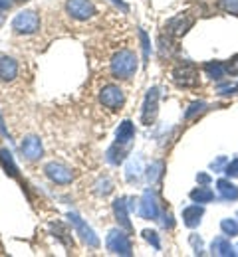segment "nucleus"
Listing matches in <instances>:
<instances>
[{
	"label": "nucleus",
	"instance_id": "f257e3e1",
	"mask_svg": "<svg viewBox=\"0 0 238 257\" xmlns=\"http://www.w3.org/2000/svg\"><path fill=\"white\" fill-rule=\"evenodd\" d=\"M137 71V56L131 50H119L111 58V75L117 79H131Z\"/></svg>",
	"mask_w": 238,
	"mask_h": 257
},
{
	"label": "nucleus",
	"instance_id": "f03ea898",
	"mask_svg": "<svg viewBox=\"0 0 238 257\" xmlns=\"http://www.w3.org/2000/svg\"><path fill=\"white\" fill-rule=\"evenodd\" d=\"M12 30L18 34H36L40 30V18L34 10H22L12 20Z\"/></svg>",
	"mask_w": 238,
	"mask_h": 257
},
{
	"label": "nucleus",
	"instance_id": "7ed1b4c3",
	"mask_svg": "<svg viewBox=\"0 0 238 257\" xmlns=\"http://www.w3.org/2000/svg\"><path fill=\"white\" fill-rule=\"evenodd\" d=\"M105 245H107V249L111 251V253H115V255H131L133 251V247H131V241H129V237L121 231V229H111L109 233H107V239H105Z\"/></svg>",
	"mask_w": 238,
	"mask_h": 257
},
{
	"label": "nucleus",
	"instance_id": "20e7f679",
	"mask_svg": "<svg viewBox=\"0 0 238 257\" xmlns=\"http://www.w3.org/2000/svg\"><path fill=\"white\" fill-rule=\"evenodd\" d=\"M100 103L111 111H119L125 103V93L119 85H113V83L103 85V89L100 91Z\"/></svg>",
	"mask_w": 238,
	"mask_h": 257
},
{
	"label": "nucleus",
	"instance_id": "39448f33",
	"mask_svg": "<svg viewBox=\"0 0 238 257\" xmlns=\"http://www.w3.org/2000/svg\"><path fill=\"white\" fill-rule=\"evenodd\" d=\"M68 220L69 224L73 225V229H75V233L84 239V243H88L90 247H100V237L96 235V231L90 227V225L86 224L75 212H69L68 214Z\"/></svg>",
	"mask_w": 238,
	"mask_h": 257
},
{
	"label": "nucleus",
	"instance_id": "423d86ee",
	"mask_svg": "<svg viewBox=\"0 0 238 257\" xmlns=\"http://www.w3.org/2000/svg\"><path fill=\"white\" fill-rule=\"evenodd\" d=\"M173 79H175L179 85H183V87H195V85H199L197 67L193 64H189V62L177 65V67L173 69Z\"/></svg>",
	"mask_w": 238,
	"mask_h": 257
},
{
	"label": "nucleus",
	"instance_id": "0eeeda50",
	"mask_svg": "<svg viewBox=\"0 0 238 257\" xmlns=\"http://www.w3.org/2000/svg\"><path fill=\"white\" fill-rule=\"evenodd\" d=\"M66 12L75 20H90L96 16V6L92 0H68Z\"/></svg>",
	"mask_w": 238,
	"mask_h": 257
},
{
	"label": "nucleus",
	"instance_id": "6e6552de",
	"mask_svg": "<svg viewBox=\"0 0 238 257\" xmlns=\"http://www.w3.org/2000/svg\"><path fill=\"white\" fill-rule=\"evenodd\" d=\"M44 172H46V176H48L52 182L62 184V186H66V184H69V182L73 180L71 168H68V166L62 164V162H48V164L44 166Z\"/></svg>",
	"mask_w": 238,
	"mask_h": 257
},
{
	"label": "nucleus",
	"instance_id": "1a4fd4ad",
	"mask_svg": "<svg viewBox=\"0 0 238 257\" xmlns=\"http://www.w3.org/2000/svg\"><path fill=\"white\" fill-rule=\"evenodd\" d=\"M157 107H159V89L157 87H151L145 95L143 101V111H141V121L143 125H151L157 117Z\"/></svg>",
	"mask_w": 238,
	"mask_h": 257
},
{
	"label": "nucleus",
	"instance_id": "9d476101",
	"mask_svg": "<svg viewBox=\"0 0 238 257\" xmlns=\"http://www.w3.org/2000/svg\"><path fill=\"white\" fill-rule=\"evenodd\" d=\"M20 151H22V155H24L28 161H38V159L42 157V153H44L42 141H40L36 135H30V137H26V139L22 141Z\"/></svg>",
	"mask_w": 238,
	"mask_h": 257
},
{
	"label": "nucleus",
	"instance_id": "9b49d317",
	"mask_svg": "<svg viewBox=\"0 0 238 257\" xmlns=\"http://www.w3.org/2000/svg\"><path fill=\"white\" fill-rule=\"evenodd\" d=\"M193 22L195 20L189 14H179V16L171 18L169 22H167V32L171 36H183V34L189 32V28L193 26Z\"/></svg>",
	"mask_w": 238,
	"mask_h": 257
},
{
	"label": "nucleus",
	"instance_id": "f8f14e48",
	"mask_svg": "<svg viewBox=\"0 0 238 257\" xmlns=\"http://www.w3.org/2000/svg\"><path fill=\"white\" fill-rule=\"evenodd\" d=\"M139 212H141V216L147 218V220H157V216H159V206H157L155 194L151 192V190H147V192L143 194Z\"/></svg>",
	"mask_w": 238,
	"mask_h": 257
},
{
	"label": "nucleus",
	"instance_id": "ddd939ff",
	"mask_svg": "<svg viewBox=\"0 0 238 257\" xmlns=\"http://www.w3.org/2000/svg\"><path fill=\"white\" fill-rule=\"evenodd\" d=\"M135 139V127L131 121H123L115 131V145L131 149V141Z\"/></svg>",
	"mask_w": 238,
	"mask_h": 257
},
{
	"label": "nucleus",
	"instance_id": "4468645a",
	"mask_svg": "<svg viewBox=\"0 0 238 257\" xmlns=\"http://www.w3.org/2000/svg\"><path fill=\"white\" fill-rule=\"evenodd\" d=\"M129 206H127V198H117L113 202V214L117 224L121 225L123 229H131V222H129V214H127Z\"/></svg>",
	"mask_w": 238,
	"mask_h": 257
},
{
	"label": "nucleus",
	"instance_id": "2eb2a0df",
	"mask_svg": "<svg viewBox=\"0 0 238 257\" xmlns=\"http://www.w3.org/2000/svg\"><path fill=\"white\" fill-rule=\"evenodd\" d=\"M18 75V64L14 58L2 56L0 58V79L2 81H14Z\"/></svg>",
	"mask_w": 238,
	"mask_h": 257
},
{
	"label": "nucleus",
	"instance_id": "dca6fc26",
	"mask_svg": "<svg viewBox=\"0 0 238 257\" xmlns=\"http://www.w3.org/2000/svg\"><path fill=\"white\" fill-rule=\"evenodd\" d=\"M0 164H2V168H4V172L8 176H12V178L18 176V166H16L14 157H12V153L8 149H0Z\"/></svg>",
	"mask_w": 238,
	"mask_h": 257
},
{
	"label": "nucleus",
	"instance_id": "f3484780",
	"mask_svg": "<svg viewBox=\"0 0 238 257\" xmlns=\"http://www.w3.org/2000/svg\"><path fill=\"white\" fill-rule=\"evenodd\" d=\"M201 216H203V208L201 206H189L183 210V220L189 227H195V225L201 222Z\"/></svg>",
	"mask_w": 238,
	"mask_h": 257
},
{
	"label": "nucleus",
	"instance_id": "a211bd4d",
	"mask_svg": "<svg viewBox=\"0 0 238 257\" xmlns=\"http://www.w3.org/2000/svg\"><path fill=\"white\" fill-rule=\"evenodd\" d=\"M191 198H193L197 204H206V202H210V200L214 198V194L210 192L208 188H197V190L191 192Z\"/></svg>",
	"mask_w": 238,
	"mask_h": 257
},
{
	"label": "nucleus",
	"instance_id": "6ab92c4d",
	"mask_svg": "<svg viewBox=\"0 0 238 257\" xmlns=\"http://www.w3.org/2000/svg\"><path fill=\"white\" fill-rule=\"evenodd\" d=\"M204 69H206V73H208L212 79H220V77H224V73H226V65H222V64H206Z\"/></svg>",
	"mask_w": 238,
	"mask_h": 257
},
{
	"label": "nucleus",
	"instance_id": "aec40b11",
	"mask_svg": "<svg viewBox=\"0 0 238 257\" xmlns=\"http://www.w3.org/2000/svg\"><path fill=\"white\" fill-rule=\"evenodd\" d=\"M111 190H113V182H111V178L103 176V178H100V180L96 182V194H100V196H107Z\"/></svg>",
	"mask_w": 238,
	"mask_h": 257
},
{
	"label": "nucleus",
	"instance_id": "412c9836",
	"mask_svg": "<svg viewBox=\"0 0 238 257\" xmlns=\"http://www.w3.org/2000/svg\"><path fill=\"white\" fill-rule=\"evenodd\" d=\"M218 190H220V194H222L224 198H230V200H236V198H238L236 186L228 184L226 180H220V182H218Z\"/></svg>",
	"mask_w": 238,
	"mask_h": 257
},
{
	"label": "nucleus",
	"instance_id": "4be33fe9",
	"mask_svg": "<svg viewBox=\"0 0 238 257\" xmlns=\"http://www.w3.org/2000/svg\"><path fill=\"white\" fill-rule=\"evenodd\" d=\"M161 170H163V164H161V162H153V164L147 168V180H149V182H155V180L161 176Z\"/></svg>",
	"mask_w": 238,
	"mask_h": 257
},
{
	"label": "nucleus",
	"instance_id": "5701e85b",
	"mask_svg": "<svg viewBox=\"0 0 238 257\" xmlns=\"http://www.w3.org/2000/svg\"><path fill=\"white\" fill-rule=\"evenodd\" d=\"M139 172H141V161H139V159L127 164V180H129V182H133V180H137Z\"/></svg>",
	"mask_w": 238,
	"mask_h": 257
},
{
	"label": "nucleus",
	"instance_id": "b1692460",
	"mask_svg": "<svg viewBox=\"0 0 238 257\" xmlns=\"http://www.w3.org/2000/svg\"><path fill=\"white\" fill-rule=\"evenodd\" d=\"M212 251H216V253H220V255H228L232 249H230V245H226V241H224L222 237H218V239L212 243Z\"/></svg>",
	"mask_w": 238,
	"mask_h": 257
},
{
	"label": "nucleus",
	"instance_id": "393cba45",
	"mask_svg": "<svg viewBox=\"0 0 238 257\" xmlns=\"http://www.w3.org/2000/svg\"><path fill=\"white\" fill-rule=\"evenodd\" d=\"M143 235H145V239H147L149 243H153V247H155V249H159V247H161V241H159V237H157V233H155V231L145 229V231H143Z\"/></svg>",
	"mask_w": 238,
	"mask_h": 257
},
{
	"label": "nucleus",
	"instance_id": "a878e982",
	"mask_svg": "<svg viewBox=\"0 0 238 257\" xmlns=\"http://www.w3.org/2000/svg\"><path fill=\"white\" fill-rule=\"evenodd\" d=\"M222 229H224L228 235H236V233H238V224H236V222H230V220H224V222H222Z\"/></svg>",
	"mask_w": 238,
	"mask_h": 257
},
{
	"label": "nucleus",
	"instance_id": "bb28decb",
	"mask_svg": "<svg viewBox=\"0 0 238 257\" xmlns=\"http://www.w3.org/2000/svg\"><path fill=\"white\" fill-rule=\"evenodd\" d=\"M139 38H141V44H143V56H145V60H149V48H151L149 46V38L143 30L139 32Z\"/></svg>",
	"mask_w": 238,
	"mask_h": 257
},
{
	"label": "nucleus",
	"instance_id": "cd10ccee",
	"mask_svg": "<svg viewBox=\"0 0 238 257\" xmlns=\"http://www.w3.org/2000/svg\"><path fill=\"white\" fill-rule=\"evenodd\" d=\"M203 109H204V103H193V105L189 107V111H187V115H185V117H187V119H191L197 111H203Z\"/></svg>",
	"mask_w": 238,
	"mask_h": 257
},
{
	"label": "nucleus",
	"instance_id": "c85d7f7f",
	"mask_svg": "<svg viewBox=\"0 0 238 257\" xmlns=\"http://www.w3.org/2000/svg\"><path fill=\"white\" fill-rule=\"evenodd\" d=\"M226 71L232 73V75H238V56H234V58L230 60V64L226 65Z\"/></svg>",
	"mask_w": 238,
	"mask_h": 257
},
{
	"label": "nucleus",
	"instance_id": "c756f323",
	"mask_svg": "<svg viewBox=\"0 0 238 257\" xmlns=\"http://www.w3.org/2000/svg\"><path fill=\"white\" fill-rule=\"evenodd\" d=\"M224 8L230 12H238V0H224Z\"/></svg>",
	"mask_w": 238,
	"mask_h": 257
},
{
	"label": "nucleus",
	"instance_id": "7c9ffc66",
	"mask_svg": "<svg viewBox=\"0 0 238 257\" xmlns=\"http://www.w3.org/2000/svg\"><path fill=\"white\" fill-rule=\"evenodd\" d=\"M230 176H238V161H232L230 162V166H228V170H226Z\"/></svg>",
	"mask_w": 238,
	"mask_h": 257
},
{
	"label": "nucleus",
	"instance_id": "2f4dec72",
	"mask_svg": "<svg viewBox=\"0 0 238 257\" xmlns=\"http://www.w3.org/2000/svg\"><path fill=\"white\" fill-rule=\"evenodd\" d=\"M111 2H113L115 6H119V8L123 10V12H129V6H127V4L123 2V0H111Z\"/></svg>",
	"mask_w": 238,
	"mask_h": 257
},
{
	"label": "nucleus",
	"instance_id": "473e14b6",
	"mask_svg": "<svg viewBox=\"0 0 238 257\" xmlns=\"http://www.w3.org/2000/svg\"><path fill=\"white\" fill-rule=\"evenodd\" d=\"M12 4H14V0H0V10H8V8H12Z\"/></svg>",
	"mask_w": 238,
	"mask_h": 257
},
{
	"label": "nucleus",
	"instance_id": "72a5a7b5",
	"mask_svg": "<svg viewBox=\"0 0 238 257\" xmlns=\"http://www.w3.org/2000/svg\"><path fill=\"white\" fill-rule=\"evenodd\" d=\"M0 133H2V135H8V133H6V127H4V121H2V117H0Z\"/></svg>",
	"mask_w": 238,
	"mask_h": 257
},
{
	"label": "nucleus",
	"instance_id": "f704fd0d",
	"mask_svg": "<svg viewBox=\"0 0 238 257\" xmlns=\"http://www.w3.org/2000/svg\"><path fill=\"white\" fill-rule=\"evenodd\" d=\"M199 180H201V182H208V180H210V178H208V176H206V174H199Z\"/></svg>",
	"mask_w": 238,
	"mask_h": 257
},
{
	"label": "nucleus",
	"instance_id": "c9c22d12",
	"mask_svg": "<svg viewBox=\"0 0 238 257\" xmlns=\"http://www.w3.org/2000/svg\"><path fill=\"white\" fill-rule=\"evenodd\" d=\"M2 12H4V10H0V26L4 24V14H2Z\"/></svg>",
	"mask_w": 238,
	"mask_h": 257
}]
</instances>
